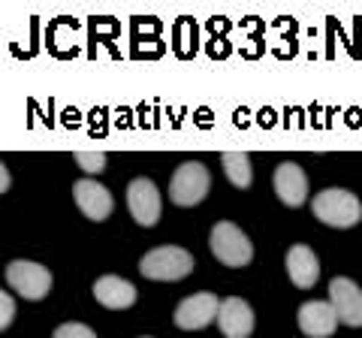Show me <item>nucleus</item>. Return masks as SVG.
Here are the masks:
<instances>
[{
    "label": "nucleus",
    "instance_id": "f257e3e1",
    "mask_svg": "<svg viewBox=\"0 0 362 338\" xmlns=\"http://www.w3.org/2000/svg\"><path fill=\"white\" fill-rule=\"evenodd\" d=\"M317 221H323L326 227H335V230H347V227H356L359 218H362V202L356 199V194L341 187H329V190H320L311 202Z\"/></svg>",
    "mask_w": 362,
    "mask_h": 338
},
{
    "label": "nucleus",
    "instance_id": "9d476101",
    "mask_svg": "<svg viewBox=\"0 0 362 338\" xmlns=\"http://www.w3.org/2000/svg\"><path fill=\"white\" fill-rule=\"evenodd\" d=\"M218 326L226 338H247L254 332V311L245 299L239 296H230L221 302V311H218Z\"/></svg>",
    "mask_w": 362,
    "mask_h": 338
},
{
    "label": "nucleus",
    "instance_id": "f03ea898",
    "mask_svg": "<svg viewBox=\"0 0 362 338\" xmlns=\"http://www.w3.org/2000/svg\"><path fill=\"white\" fill-rule=\"evenodd\" d=\"M190 269H194V257L178 245L154 247L139 260V272L148 281H181L190 275Z\"/></svg>",
    "mask_w": 362,
    "mask_h": 338
},
{
    "label": "nucleus",
    "instance_id": "dca6fc26",
    "mask_svg": "<svg viewBox=\"0 0 362 338\" xmlns=\"http://www.w3.org/2000/svg\"><path fill=\"white\" fill-rule=\"evenodd\" d=\"M76 163H78L82 173H103L106 154H100V151H76Z\"/></svg>",
    "mask_w": 362,
    "mask_h": 338
},
{
    "label": "nucleus",
    "instance_id": "ddd939ff",
    "mask_svg": "<svg viewBox=\"0 0 362 338\" xmlns=\"http://www.w3.org/2000/svg\"><path fill=\"white\" fill-rule=\"evenodd\" d=\"M287 275L299 290H311L320 278V263L308 245H293L287 251Z\"/></svg>",
    "mask_w": 362,
    "mask_h": 338
},
{
    "label": "nucleus",
    "instance_id": "7ed1b4c3",
    "mask_svg": "<svg viewBox=\"0 0 362 338\" xmlns=\"http://www.w3.org/2000/svg\"><path fill=\"white\" fill-rule=\"evenodd\" d=\"M209 187H211L209 169L202 163H197V161H187V163H181L173 173V182H169V197H173L175 206L190 209V206H199V202L206 199Z\"/></svg>",
    "mask_w": 362,
    "mask_h": 338
},
{
    "label": "nucleus",
    "instance_id": "39448f33",
    "mask_svg": "<svg viewBox=\"0 0 362 338\" xmlns=\"http://www.w3.org/2000/svg\"><path fill=\"white\" fill-rule=\"evenodd\" d=\"M6 284L13 287L16 293H21L25 299L37 302L52 290V272L45 266H40V263L13 260L6 266Z\"/></svg>",
    "mask_w": 362,
    "mask_h": 338
},
{
    "label": "nucleus",
    "instance_id": "f8f14e48",
    "mask_svg": "<svg viewBox=\"0 0 362 338\" xmlns=\"http://www.w3.org/2000/svg\"><path fill=\"white\" fill-rule=\"evenodd\" d=\"M338 323L341 320H338L332 302H305L299 308V326L311 338H329L338 330Z\"/></svg>",
    "mask_w": 362,
    "mask_h": 338
},
{
    "label": "nucleus",
    "instance_id": "423d86ee",
    "mask_svg": "<svg viewBox=\"0 0 362 338\" xmlns=\"http://www.w3.org/2000/svg\"><path fill=\"white\" fill-rule=\"evenodd\" d=\"M221 299L214 293H194L175 308V326L178 330H206L211 320H218Z\"/></svg>",
    "mask_w": 362,
    "mask_h": 338
},
{
    "label": "nucleus",
    "instance_id": "6e6552de",
    "mask_svg": "<svg viewBox=\"0 0 362 338\" xmlns=\"http://www.w3.org/2000/svg\"><path fill=\"white\" fill-rule=\"evenodd\" d=\"M73 199L78 211L90 221H106L112 215V206H115L112 194L100 182H94V178H78L73 185Z\"/></svg>",
    "mask_w": 362,
    "mask_h": 338
},
{
    "label": "nucleus",
    "instance_id": "6ab92c4d",
    "mask_svg": "<svg viewBox=\"0 0 362 338\" xmlns=\"http://www.w3.org/2000/svg\"><path fill=\"white\" fill-rule=\"evenodd\" d=\"M145 338H148V335H145Z\"/></svg>",
    "mask_w": 362,
    "mask_h": 338
},
{
    "label": "nucleus",
    "instance_id": "9b49d317",
    "mask_svg": "<svg viewBox=\"0 0 362 338\" xmlns=\"http://www.w3.org/2000/svg\"><path fill=\"white\" fill-rule=\"evenodd\" d=\"M275 194H278V199L284 202V206H302L305 202V197H308V175L302 173V166L299 163H281L278 169H275Z\"/></svg>",
    "mask_w": 362,
    "mask_h": 338
},
{
    "label": "nucleus",
    "instance_id": "f3484780",
    "mask_svg": "<svg viewBox=\"0 0 362 338\" xmlns=\"http://www.w3.org/2000/svg\"><path fill=\"white\" fill-rule=\"evenodd\" d=\"M54 338H97L85 323H61L54 330Z\"/></svg>",
    "mask_w": 362,
    "mask_h": 338
},
{
    "label": "nucleus",
    "instance_id": "20e7f679",
    "mask_svg": "<svg viewBox=\"0 0 362 338\" xmlns=\"http://www.w3.org/2000/svg\"><path fill=\"white\" fill-rule=\"evenodd\" d=\"M211 254L218 257L223 266H247L254 257V245L247 242V235L230 221L214 223L211 230Z\"/></svg>",
    "mask_w": 362,
    "mask_h": 338
},
{
    "label": "nucleus",
    "instance_id": "1a4fd4ad",
    "mask_svg": "<svg viewBox=\"0 0 362 338\" xmlns=\"http://www.w3.org/2000/svg\"><path fill=\"white\" fill-rule=\"evenodd\" d=\"M329 302L338 314V320L347 326H362V290L350 278H332Z\"/></svg>",
    "mask_w": 362,
    "mask_h": 338
},
{
    "label": "nucleus",
    "instance_id": "a211bd4d",
    "mask_svg": "<svg viewBox=\"0 0 362 338\" xmlns=\"http://www.w3.org/2000/svg\"><path fill=\"white\" fill-rule=\"evenodd\" d=\"M13 317H16L13 296H9V293H4V296H0V330H6V326L13 323Z\"/></svg>",
    "mask_w": 362,
    "mask_h": 338
},
{
    "label": "nucleus",
    "instance_id": "4468645a",
    "mask_svg": "<svg viewBox=\"0 0 362 338\" xmlns=\"http://www.w3.org/2000/svg\"><path fill=\"white\" fill-rule=\"evenodd\" d=\"M94 299L103 308L121 311V308H130L133 302H136V287L127 284V281L118 278V275H103L94 284Z\"/></svg>",
    "mask_w": 362,
    "mask_h": 338
},
{
    "label": "nucleus",
    "instance_id": "0eeeda50",
    "mask_svg": "<svg viewBox=\"0 0 362 338\" xmlns=\"http://www.w3.org/2000/svg\"><path fill=\"white\" fill-rule=\"evenodd\" d=\"M127 209L133 221H139L142 227H154L160 221V194H157L154 182L148 178H133L127 187Z\"/></svg>",
    "mask_w": 362,
    "mask_h": 338
},
{
    "label": "nucleus",
    "instance_id": "2eb2a0df",
    "mask_svg": "<svg viewBox=\"0 0 362 338\" xmlns=\"http://www.w3.org/2000/svg\"><path fill=\"white\" fill-rule=\"evenodd\" d=\"M221 163H223V173L226 178L235 185V187H251V161H247V154L242 151H226L221 157Z\"/></svg>",
    "mask_w": 362,
    "mask_h": 338
}]
</instances>
